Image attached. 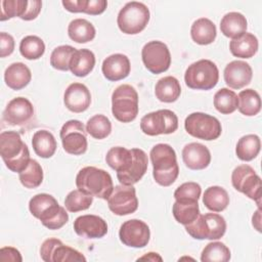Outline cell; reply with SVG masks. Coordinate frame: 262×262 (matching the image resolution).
Here are the masks:
<instances>
[{
  "instance_id": "60d3db41",
  "label": "cell",
  "mask_w": 262,
  "mask_h": 262,
  "mask_svg": "<svg viewBox=\"0 0 262 262\" xmlns=\"http://www.w3.org/2000/svg\"><path fill=\"white\" fill-rule=\"evenodd\" d=\"M93 202V196L80 189L72 190L64 200L66 209L69 212H79L87 210Z\"/></svg>"
},
{
  "instance_id": "30bf717a",
  "label": "cell",
  "mask_w": 262,
  "mask_h": 262,
  "mask_svg": "<svg viewBox=\"0 0 262 262\" xmlns=\"http://www.w3.org/2000/svg\"><path fill=\"white\" fill-rule=\"evenodd\" d=\"M184 128L189 135L202 140L217 139L222 132L221 123L217 118L201 112L188 115Z\"/></svg>"
},
{
  "instance_id": "f907efd6",
  "label": "cell",
  "mask_w": 262,
  "mask_h": 262,
  "mask_svg": "<svg viewBox=\"0 0 262 262\" xmlns=\"http://www.w3.org/2000/svg\"><path fill=\"white\" fill-rule=\"evenodd\" d=\"M260 208H258V210L254 213L253 218H252V223L253 226L259 231L261 232V213H260Z\"/></svg>"
},
{
  "instance_id": "4fadbf2b",
  "label": "cell",
  "mask_w": 262,
  "mask_h": 262,
  "mask_svg": "<svg viewBox=\"0 0 262 262\" xmlns=\"http://www.w3.org/2000/svg\"><path fill=\"white\" fill-rule=\"evenodd\" d=\"M86 129L78 120L66 122L60 129V139L63 149L70 155H83L88 147Z\"/></svg>"
},
{
  "instance_id": "7c38bea8",
  "label": "cell",
  "mask_w": 262,
  "mask_h": 262,
  "mask_svg": "<svg viewBox=\"0 0 262 262\" xmlns=\"http://www.w3.org/2000/svg\"><path fill=\"white\" fill-rule=\"evenodd\" d=\"M232 186L239 192L255 201L260 208L261 204V178L249 165L237 166L231 174Z\"/></svg>"
},
{
  "instance_id": "1f68e13d",
  "label": "cell",
  "mask_w": 262,
  "mask_h": 262,
  "mask_svg": "<svg viewBox=\"0 0 262 262\" xmlns=\"http://www.w3.org/2000/svg\"><path fill=\"white\" fill-rule=\"evenodd\" d=\"M203 203L210 211L221 212L229 205V195L221 186H210L204 192Z\"/></svg>"
},
{
  "instance_id": "ac0fdd59",
  "label": "cell",
  "mask_w": 262,
  "mask_h": 262,
  "mask_svg": "<svg viewBox=\"0 0 262 262\" xmlns=\"http://www.w3.org/2000/svg\"><path fill=\"white\" fill-rule=\"evenodd\" d=\"M34 117V106L25 97L11 99L3 112V120L12 126H23L31 122Z\"/></svg>"
},
{
  "instance_id": "7bdbcfd3",
  "label": "cell",
  "mask_w": 262,
  "mask_h": 262,
  "mask_svg": "<svg viewBox=\"0 0 262 262\" xmlns=\"http://www.w3.org/2000/svg\"><path fill=\"white\" fill-rule=\"evenodd\" d=\"M28 6V0H2L0 20H6L15 16L21 17Z\"/></svg>"
},
{
  "instance_id": "ba28073f",
  "label": "cell",
  "mask_w": 262,
  "mask_h": 262,
  "mask_svg": "<svg viewBox=\"0 0 262 262\" xmlns=\"http://www.w3.org/2000/svg\"><path fill=\"white\" fill-rule=\"evenodd\" d=\"M149 9L141 2L131 1L120 10L117 24L119 29L128 35H135L143 31L149 20Z\"/></svg>"
},
{
  "instance_id": "681fc988",
  "label": "cell",
  "mask_w": 262,
  "mask_h": 262,
  "mask_svg": "<svg viewBox=\"0 0 262 262\" xmlns=\"http://www.w3.org/2000/svg\"><path fill=\"white\" fill-rule=\"evenodd\" d=\"M63 7L70 11V12H84L85 8H86V4H87V0H63L62 2Z\"/></svg>"
},
{
  "instance_id": "d4e9b609",
  "label": "cell",
  "mask_w": 262,
  "mask_h": 262,
  "mask_svg": "<svg viewBox=\"0 0 262 262\" xmlns=\"http://www.w3.org/2000/svg\"><path fill=\"white\" fill-rule=\"evenodd\" d=\"M258 39L251 33H244L232 39L229 43V49L232 55L241 58H251L258 51Z\"/></svg>"
},
{
  "instance_id": "8fae6325",
  "label": "cell",
  "mask_w": 262,
  "mask_h": 262,
  "mask_svg": "<svg viewBox=\"0 0 262 262\" xmlns=\"http://www.w3.org/2000/svg\"><path fill=\"white\" fill-rule=\"evenodd\" d=\"M178 128V118L170 110H159L142 117L140 120L141 131L149 136L171 134Z\"/></svg>"
},
{
  "instance_id": "8d00e7d4",
  "label": "cell",
  "mask_w": 262,
  "mask_h": 262,
  "mask_svg": "<svg viewBox=\"0 0 262 262\" xmlns=\"http://www.w3.org/2000/svg\"><path fill=\"white\" fill-rule=\"evenodd\" d=\"M19 52L27 59H38L45 52V44L38 36H26L19 43Z\"/></svg>"
},
{
  "instance_id": "d6986e66",
  "label": "cell",
  "mask_w": 262,
  "mask_h": 262,
  "mask_svg": "<svg viewBox=\"0 0 262 262\" xmlns=\"http://www.w3.org/2000/svg\"><path fill=\"white\" fill-rule=\"evenodd\" d=\"M75 232L86 238H100L107 232L104 219L96 215H82L74 221Z\"/></svg>"
},
{
  "instance_id": "e575fe53",
  "label": "cell",
  "mask_w": 262,
  "mask_h": 262,
  "mask_svg": "<svg viewBox=\"0 0 262 262\" xmlns=\"http://www.w3.org/2000/svg\"><path fill=\"white\" fill-rule=\"evenodd\" d=\"M237 108L241 114L252 117L256 116L261 110V99L259 93L254 89H246L239 92Z\"/></svg>"
},
{
  "instance_id": "9c48e42d",
  "label": "cell",
  "mask_w": 262,
  "mask_h": 262,
  "mask_svg": "<svg viewBox=\"0 0 262 262\" xmlns=\"http://www.w3.org/2000/svg\"><path fill=\"white\" fill-rule=\"evenodd\" d=\"M185 229L195 239H219L226 231V222L216 213L200 214L191 223L185 225Z\"/></svg>"
},
{
  "instance_id": "816d5d0a",
  "label": "cell",
  "mask_w": 262,
  "mask_h": 262,
  "mask_svg": "<svg viewBox=\"0 0 262 262\" xmlns=\"http://www.w3.org/2000/svg\"><path fill=\"white\" fill-rule=\"evenodd\" d=\"M139 259H140V260L147 259V260H150V261H157V260L162 261V257L159 256L157 253H154V252H149V253H147V255L142 256V257H140Z\"/></svg>"
},
{
  "instance_id": "ab89813d",
  "label": "cell",
  "mask_w": 262,
  "mask_h": 262,
  "mask_svg": "<svg viewBox=\"0 0 262 262\" xmlns=\"http://www.w3.org/2000/svg\"><path fill=\"white\" fill-rule=\"evenodd\" d=\"M229 260L230 251L221 242L208 244L201 254V261L203 262H227Z\"/></svg>"
},
{
  "instance_id": "5bb4252c",
  "label": "cell",
  "mask_w": 262,
  "mask_h": 262,
  "mask_svg": "<svg viewBox=\"0 0 262 262\" xmlns=\"http://www.w3.org/2000/svg\"><path fill=\"white\" fill-rule=\"evenodd\" d=\"M141 57L145 68L156 75L166 72L171 64L169 48L161 41L147 42L141 50Z\"/></svg>"
},
{
  "instance_id": "44dd1931",
  "label": "cell",
  "mask_w": 262,
  "mask_h": 262,
  "mask_svg": "<svg viewBox=\"0 0 262 262\" xmlns=\"http://www.w3.org/2000/svg\"><path fill=\"white\" fill-rule=\"evenodd\" d=\"M63 102L73 113L85 112L91 103L90 91L82 83H72L64 91Z\"/></svg>"
},
{
  "instance_id": "8992f818",
  "label": "cell",
  "mask_w": 262,
  "mask_h": 262,
  "mask_svg": "<svg viewBox=\"0 0 262 262\" xmlns=\"http://www.w3.org/2000/svg\"><path fill=\"white\" fill-rule=\"evenodd\" d=\"M138 94L134 87L128 84L118 86L112 94L113 116L122 123L134 121L138 115Z\"/></svg>"
},
{
  "instance_id": "4316f807",
  "label": "cell",
  "mask_w": 262,
  "mask_h": 262,
  "mask_svg": "<svg viewBox=\"0 0 262 262\" xmlns=\"http://www.w3.org/2000/svg\"><path fill=\"white\" fill-rule=\"evenodd\" d=\"M191 39L200 45H208L216 39V26L212 20L206 17H201L193 21L190 29Z\"/></svg>"
},
{
  "instance_id": "83f0119b",
  "label": "cell",
  "mask_w": 262,
  "mask_h": 262,
  "mask_svg": "<svg viewBox=\"0 0 262 262\" xmlns=\"http://www.w3.org/2000/svg\"><path fill=\"white\" fill-rule=\"evenodd\" d=\"M181 93L179 81L172 76H167L160 79L155 87L156 97L162 102H174L178 99Z\"/></svg>"
},
{
  "instance_id": "7402d4cb",
  "label": "cell",
  "mask_w": 262,
  "mask_h": 262,
  "mask_svg": "<svg viewBox=\"0 0 262 262\" xmlns=\"http://www.w3.org/2000/svg\"><path fill=\"white\" fill-rule=\"evenodd\" d=\"M182 160L187 168L191 170H203L209 166L211 154L206 145L199 142H191L183 147Z\"/></svg>"
},
{
  "instance_id": "74e56055",
  "label": "cell",
  "mask_w": 262,
  "mask_h": 262,
  "mask_svg": "<svg viewBox=\"0 0 262 262\" xmlns=\"http://www.w3.org/2000/svg\"><path fill=\"white\" fill-rule=\"evenodd\" d=\"M20 183L27 188H36L43 181V170L41 165L36 161L31 159L27 168L18 173Z\"/></svg>"
},
{
  "instance_id": "4dcf8cb0",
  "label": "cell",
  "mask_w": 262,
  "mask_h": 262,
  "mask_svg": "<svg viewBox=\"0 0 262 262\" xmlns=\"http://www.w3.org/2000/svg\"><path fill=\"white\" fill-rule=\"evenodd\" d=\"M69 37L77 43H87L95 37L94 26L85 18L73 19L68 27Z\"/></svg>"
},
{
  "instance_id": "3957f363",
  "label": "cell",
  "mask_w": 262,
  "mask_h": 262,
  "mask_svg": "<svg viewBox=\"0 0 262 262\" xmlns=\"http://www.w3.org/2000/svg\"><path fill=\"white\" fill-rule=\"evenodd\" d=\"M152 164V176L156 182L162 186H169L178 177L179 167L177 164L176 152L167 143L156 144L150 152Z\"/></svg>"
},
{
  "instance_id": "484cf974",
  "label": "cell",
  "mask_w": 262,
  "mask_h": 262,
  "mask_svg": "<svg viewBox=\"0 0 262 262\" xmlns=\"http://www.w3.org/2000/svg\"><path fill=\"white\" fill-rule=\"evenodd\" d=\"M95 66V55L89 49H77L70 60V71L77 77H86Z\"/></svg>"
},
{
  "instance_id": "cb8c5ba5",
  "label": "cell",
  "mask_w": 262,
  "mask_h": 262,
  "mask_svg": "<svg viewBox=\"0 0 262 262\" xmlns=\"http://www.w3.org/2000/svg\"><path fill=\"white\" fill-rule=\"evenodd\" d=\"M32 79L30 69L23 62H13L5 70L4 81L12 90H20L25 88Z\"/></svg>"
},
{
  "instance_id": "2e32d148",
  "label": "cell",
  "mask_w": 262,
  "mask_h": 262,
  "mask_svg": "<svg viewBox=\"0 0 262 262\" xmlns=\"http://www.w3.org/2000/svg\"><path fill=\"white\" fill-rule=\"evenodd\" d=\"M41 258L45 262H67L86 261L84 255L79 251L68 247L57 238H47L40 248Z\"/></svg>"
},
{
  "instance_id": "f1b7e54d",
  "label": "cell",
  "mask_w": 262,
  "mask_h": 262,
  "mask_svg": "<svg viewBox=\"0 0 262 262\" xmlns=\"http://www.w3.org/2000/svg\"><path fill=\"white\" fill-rule=\"evenodd\" d=\"M248 23L246 17L239 12H228L220 21L221 33L228 38H236L246 33Z\"/></svg>"
},
{
  "instance_id": "b9f144b4",
  "label": "cell",
  "mask_w": 262,
  "mask_h": 262,
  "mask_svg": "<svg viewBox=\"0 0 262 262\" xmlns=\"http://www.w3.org/2000/svg\"><path fill=\"white\" fill-rule=\"evenodd\" d=\"M77 49L70 45H60L53 49L50 55V64L58 71L70 70V60Z\"/></svg>"
},
{
  "instance_id": "d6a6232c",
  "label": "cell",
  "mask_w": 262,
  "mask_h": 262,
  "mask_svg": "<svg viewBox=\"0 0 262 262\" xmlns=\"http://www.w3.org/2000/svg\"><path fill=\"white\" fill-rule=\"evenodd\" d=\"M261 148V141L258 135L248 134L241 137L236 143L235 154L242 161L249 162L254 160Z\"/></svg>"
},
{
  "instance_id": "f35d334b",
  "label": "cell",
  "mask_w": 262,
  "mask_h": 262,
  "mask_svg": "<svg viewBox=\"0 0 262 262\" xmlns=\"http://www.w3.org/2000/svg\"><path fill=\"white\" fill-rule=\"evenodd\" d=\"M86 131L95 139H103L112 132V123L104 115H95L86 123Z\"/></svg>"
},
{
  "instance_id": "52a82bcc",
  "label": "cell",
  "mask_w": 262,
  "mask_h": 262,
  "mask_svg": "<svg viewBox=\"0 0 262 262\" xmlns=\"http://www.w3.org/2000/svg\"><path fill=\"white\" fill-rule=\"evenodd\" d=\"M218 80V68L209 59H200L191 63L184 74L186 86L195 90H210L217 85Z\"/></svg>"
},
{
  "instance_id": "7dc6e473",
  "label": "cell",
  "mask_w": 262,
  "mask_h": 262,
  "mask_svg": "<svg viewBox=\"0 0 262 262\" xmlns=\"http://www.w3.org/2000/svg\"><path fill=\"white\" fill-rule=\"evenodd\" d=\"M107 6V2L105 0H87L85 13L90 15H98L101 14Z\"/></svg>"
},
{
  "instance_id": "5b68a950",
  "label": "cell",
  "mask_w": 262,
  "mask_h": 262,
  "mask_svg": "<svg viewBox=\"0 0 262 262\" xmlns=\"http://www.w3.org/2000/svg\"><path fill=\"white\" fill-rule=\"evenodd\" d=\"M76 185L78 189L102 200H107L114 189L111 175L93 166L84 167L78 172Z\"/></svg>"
},
{
  "instance_id": "f6af8a7d",
  "label": "cell",
  "mask_w": 262,
  "mask_h": 262,
  "mask_svg": "<svg viewBox=\"0 0 262 262\" xmlns=\"http://www.w3.org/2000/svg\"><path fill=\"white\" fill-rule=\"evenodd\" d=\"M14 50V39L11 35L1 32L0 33V56L5 57L10 55Z\"/></svg>"
},
{
  "instance_id": "e0dca14e",
  "label": "cell",
  "mask_w": 262,
  "mask_h": 262,
  "mask_svg": "<svg viewBox=\"0 0 262 262\" xmlns=\"http://www.w3.org/2000/svg\"><path fill=\"white\" fill-rule=\"evenodd\" d=\"M119 237L125 246L143 248L149 242V227L145 222L139 219L127 220L120 227Z\"/></svg>"
},
{
  "instance_id": "836d02e7",
  "label": "cell",
  "mask_w": 262,
  "mask_h": 262,
  "mask_svg": "<svg viewBox=\"0 0 262 262\" xmlns=\"http://www.w3.org/2000/svg\"><path fill=\"white\" fill-rule=\"evenodd\" d=\"M172 213L175 220L185 226L191 223L200 215L199 203L198 201H175Z\"/></svg>"
},
{
  "instance_id": "f546056e",
  "label": "cell",
  "mask_w": 262,
  "mask_h": 262,
  "mask_svg": "<svg viewBox=\"0 0 262 262\" xmlns=\"http://www.w3.org/2000/svg\"><path fill=\"white\" fill-rule=\"evenodd\" d=\"M32 145L36 155L43 159L51 158L56 150V140L47 130L36 131L32 138Z\"/></svg>"
},
{
  "instance_id": "d590c367",
  "label": "cell",
  "mask_w": 262,
  "mask_h": 262,
  "mask_svg": "<svg viewBox=\"0 0 262 262\" xmlns=\"http://www.w3.org/2000/svg\"><path fill=\"white\" fill-rule=\"evenodd\" d=\"M238 99L234 91L228 88H221L214 95V106L215 108L223 114L229 115L237 108Z\"/></svg>"
},
{
  "instance_id": "c3c4849f",
  "label": "cell",
  "mask_w": 262,
  "mask_h": 262,
  "mask_svg": "<svg viewBox=\"0 0 262 262\" xmlns=\"http://www.w3.org/2000/svg\"><path fill=\"white\" fill-rule=\"evenodd\" d=\"M0 260L3 262H21L23 258L18 250L12 247H3L0 250Z\"/></svg>"
},
{
  "instance_id": "7a4b0ae2",
  "label": "cell",
  "mask_w": 262,
  "mask_h": 262,
  "mask_svg": "<svg viewBox=\"0 0 262 262\" xmlns=\"http://www.w3.org/2000/svg\"><path fill=\"white\" fill-rule=\"evenodd\" d=\"M31 214L39 219L48 229L61 228L69 221V214L66 209L58 205L54 196L48 193H38L29 202Z\"/></svg>"
},
{
  "instance_id": "6da1fadb",
  "label": "cell",
  "mask_w": 262,
  "mask_h": 262,
  "mask_svg": "<svg viewBox=\"0 0 262 262\" xmlns=\"http://www.w3.org/2000/svg\"><path fill=\"white\" fill-rule=\"evenodd\" d=\"M106 164L117 172L118 180L124 185L137 183L147 170V155L140 148L112 147L105 156Z\"/></svg>"
},
{
  "instance_id": "bcb514c9",
  "label": "cell",
  "mask_w": 262,
  "mask_h": 262,
  "mask_svg": "<svg viewBox=\"0 0 262 262\" xmlns=\"http://www.w3.org/2000/svg\"><path fill=\"white\" fill-rule=\"evenodd\" d=\"M41 7H42V2L39 0H32V1H28V6L26 8L25 13L21 15V19L24 20H32L35 19L38 14L41 11Z\"/></svg>"
},
{
  "instance_id": "9a60e30c",
  "label": "cell",
  "mask_w": 262,
  "mask_h": 262,
  "mask_svg": "<svg viewBox=\"0 0 262 262\" xmlns=\"http://www.w3.org/2000/svg\"><path fill=\"white\" fill-rule=\"evenodd\" d=\"M110 210L118 216L134 213L138 208L136 190L133 185H117L107 199Z\"/></svg>"
},
{
  "instance_id": "277c9868",
  "label": "cell",
  "mask_w": 262,
  "mask_h": 262,
  "mask_svg": "<svg viewBox=\"0 0 262 262\" xmlns=\"http://www.w3.org/2000/svg\"><path fill=\"white\" fill-rule=\"evenodd\" d=\"M0 156L5 166L12 172L20 173L30 163V151L16 131L0 134Z\"/></svg>"
},
{
  "instance_id": "603a6c76",
  "label": "cell",
  "mask_w": 262,
  "mask_h": 262,
  "mask_svg": "<svg viewBox=\"0 0 262 262\" xmlns=\"http://www.w3.org/2000/svg\"><path fill=\"white\" fill-rule=\"evenodd\" d=\"M131 66L129 58L122 53H115L107 56L101 67L103 76L108 81H120L128 77Z\"/></svg>"
},
{
  "instance_id": "ffe728a7",
  "label": "cell",
  "mask_w": 262,
  "mask_h": 262,
  "mask_svg": "<svg viewBox=\"0 0 262 262\" xmlns=\"http://www.w3.org/2000/svg\"><path fill=\"white\" fill-rule=\"evenodd\" d=\"M253 71L250 64L243 60H233L224 69V81L232 89H241L250 84Z\"/></svg>"
},
{
  "instance_id": "ee69618b",
  "label": "cell",
  "mask_w": 262,
  "mask_h": 262,
  "mask_svg": "<svg viewBox=\"0 0 262 262\" xmlns=\"http://www.w3.org/2000/svg\"><path fill=\"white\" fill-rule=\"evenodd\" d=\"M202 188L196 182H185L178 186L174 192L175 201H199L201 196Z\"/></svg>"
}]
</instances>
